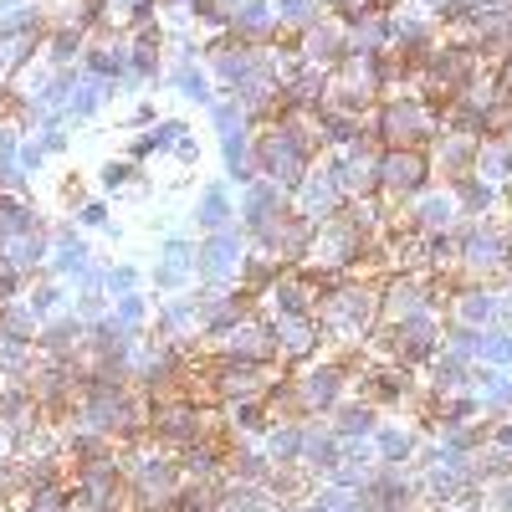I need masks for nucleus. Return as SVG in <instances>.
Masks as SVG:
<instances>
[{
	"mask_svg": "<svg viewBox=\"0 0 512 512\" xmlns=\"http://www.w3.org/2000/svg\"><path fill=\"white\" fill-rule=\"evenodd\" d=\"M364 139H379L384 149H425L436 139V113L425 98H390L364 118Z\"/></svg>",
	"mask_w": 512,
	"mask_h": 512,
	"instance_id": "1",
	"label": "nucleus"
},
{
	"mask_svg": "<svg viewBox=\"0 0 512 512\" xmlns=\"http://www.w3.org/2000/svg\"><path fill=\"white\" fill-rule=\"evenodd\" d=\"M456 262L477 282H497V277L512 272V236L492 231V221L466 226V231H456Z\"/></svg>",
	"mask_w": 512,
	"mask_h": 512,
	"instance_id": "2",
	"label": "nucleus"
},
{
	"mask_svg": "<svg viewBox=\"0 0 512 512\" xmlns=\"http://www.w3.org/2000/svg\"><path fill=\"white\" fill-rule=\"evenodd\" d=\"M390 359L400 364V369H415V364H425V359H436L441 354V318H436V308L425 303V308H415L410 318H400V323H390Z\"/></svg>",
	"mask_w": 512,
	"mask_h": 512,
	"instance_id": "3",
	"label": "nucleus"
},
{
	"mask_svg": "<svg viewBox=\"0 0 512 512\" xmlns=\"http://www.w3.org/2000/svg\"><path fill=\"white\" fill-rule=\"evenodd\" d=\"M282 216H287V190L272 185V180H251L246 185V200L236 205V231H246L251 241H262Z\"/></svg>",
	"mask_w": 512,
	"mask_h": 512,
	"instance_id": "4",
	"label": "nucleus"
},
{
	"mask_svg": "<svg viewBox=\"0 0 512 512\" xmlns=\"http://www.w3.org/2000/svg\"><path fill=\"white\" fill-rule=\"evenodd\" d=\"M425 180H431L425 149H384L379 154V190L390 200H410L415 190H425Z\"/></svg>",
	"mask_w": 512,
	"mask_h": 512,
	"instance_id": "5",
	"label": "nucleus"
},
{
	"mask_svg": "<svg viewBox=\"0 0 512 512\" xmlns=\"http://www.w3.org/2000/svg\"><path fill=\"white\" fill-rule=\"evenodd\" d=\"M297 195V216L303 221H328L333 210H344L349 205V195H344V185H338V175H333V164H313L308 175H303V185L292 190Z\"/></svg>",
	"mask_w": 512,
	"mask_h": 512,
	"instance_id": "6",
	"label": "nucleus"
},
{
	"mask_svg": "<svg viewBox=\"0 0 512 512\" xmlns=\"http://www.w3.org/2000/svg\"><path fill=\"white\" fill-rule=\"evenodd\" d=\"M297 47H303V62H313V67H344L349 62V21L344 16H318L303 36H297Z\"/></svg>",
	"mask_w": 512,
	"mask_h": 512,
	"instance_id": "7",
	"label": "nucleus"
},
{
	"mask_svg": "<svg viewBox=\"0 0 512 512\" xmlns=\"http://www.w3.org/2000/svg\"><path fill=\"white\" fill-rule=\"evenodd\" d=\"M477 134H466V128H446V134L431 139V175H446L451 185L472 180L477 169Z\"/></svg>",
	"mask_w": 512,
	"mask_h": 512,
	"instance_id": "8",
	"label": "nucleus"
},
{
	"mask_svg": "<svg viewBox=\"0 0 512 512\" xmlns=\"http://www.w3.org/2000/svg\"><path fill=\"white\" fill-rule=\"evenodd\" d=\"M410 226L420 231V236H451L456 226H461V200H456V190H415L410 195Z\"/></svg>",
	"mask_w": 512,
	"mask_h": 512,
	"instance_id": "9",
	"label": "nucleus"
},
{
	"mask_svg": "<svg viewBox=\"0 0 512 512\" xmlns=\"http://www.w3.org/2000/svg\"><path fill=\"white\" fill-rule=\"evenodd\" d=\"M195 272L205 282H231L241 277V231H210L200 246H195Z\"/></svg>",
	"mask_w": 512,
	"mask_h": 512,
	"instance_id": "10",
	"label": "nucleus"
},
{
	"mask_svg": "<svg viewBox=\"0 0 512 512\" xmlns=\"http://www.w3.org/2000/svg\"><path fill=\"white\" fill-rule=\"evenodd\" d=\"M226 31H231V41H241V47H267V41L277 36V6L272 0H241V6L226 16Z\"/></svg>",
	"mask_w": 512,
	"mask_h": 512,
	"instance_id": "11",
	"label": "nucleus"
},
{
	"mask_svg": "<svg viewBox=\"0 0 512 512\" xmlns=\"http://www.w3.org/2000/svg\"><path fill=\"white\" fill-rule=\"evenodd\" d=\"M369 446H374L379 466H410V461L420 456V436L410 431V425H400V420H390V425H374Z\"/></svg>",
	"mask_w": 512,
	"mask_h": 512,
	"instance_id": "12",
	"label": "nucleus"
},
{
	"mask_svg": "<svg viewBox=\"0 0 512 512\" xmlns=\"http://www.w3.org/2000/svg\"><path fill=\"white\" fill-rule=\"evenodd\" d=\"M415 308H425V277H390L379 287V318H390V323H400V318H410Z\"/></svg>",
	"mask_w": 512,
	"mask_h": 512,
	"instance_id": "13",
	"label": "nucleus"
},
{
	"mask_svg": "<svg viewBox=\"0 0 512 512\" xmlns=\"http://www.w3.org/2000/svg\"><path fill=\"white\" fill-rule=\"evenodd\" d=\"M472 180L492 185V190H507L512 185V139L492 134L477 144V169H472Z\"/></svg>",
	"mask_w": 512,
	"mask_h": 512,
	"instance_id": "14",
	"label": "nucleus"
},
{
	"mask_svg": "<svg viewBox=\"0 0 512 512\" xmlns=\"http://www.w3.org/2000/svg\"><path fill=\"white\" fill-rule=\"evenodd\" d=\"M374 425H379V410H374L369 400H344V405L328 415V431H333L338 441H369Z\"/></svg>",
	"mask_w": 512,
	"mask_h": 512,
	"instance_id": "15",
	"label": "nucleus"
},
{
	"mask_svg": "<svg viewBox=\"0 0 512 512\" xmlns=\"http://www.w3.org/2000/svg\"><path fill=\"white\" fill-rule=\"evenodd\" d=\"M195 226L210 231H236V200L226 195V185H205V195L195 200Z\"/></svg>",
	"mask_w": 512,
	"mask_h": 512,
	"instance_id": "16",
	"label": "nucleus"
},
{
	"mask_svg": "<svg viewBox=\"0 0 512 512\" xmlns=\"http://www.w3.org/2000/svg\"><path fill=\"white\" fill-rule=\"evenodd\" d=\"M190 277H195V246H190L185 236L164 241V251H159V287L180 292V287H185Z\"/></svg>",
	"mask_w": 512,
	"mask_h": 512,
	"instance_id": "17",
	"label": "nucleus"
},
{
	"mask_svg": "<svg viewBox=\"0 0 512 512\" xmlns=\"http://www.w3.org/2000/svg\"><path fill=\"white\" fill-rule=\"evenodd\" d=\"M303 431H308V420H272L267 425V456L272 466H297V456H303Z\"/></svg>",
	"mask_w": 512,
	"mask_h": 512,
	"instance_id": "18",
	"label": "nucleus"
},
{
	"mask_svg": "<svg viewBox=\"0 0 512 512\" xmlns=\"http://www.w3.org/2000/svg\"><path fill=\"white\" fill-rule=\"evenodd\" d=\"M221 154H226V175H231L236 185L262 180V175H256V144H251V128H241V134H221Z\"/></svg>",
	"mask_w": 512,
	"mask_h": 512,
	"instance_id": "19",
	"label": "nucleus"
},
{
	"mask_svg": "<svg viewBox=\"0 0 512 512\" xmlns=\"http://www.w3.org/2000/svg\"><path fill=\"white\" fill-rule=\"evenodd\" d=\"M169 77H175V88L190 98V103H216V93H210V77H205V67L195 62V52L190 47H180V57H175V67H169Z\"/></svg>",
	"mask_w": 512,
	"mask_h": 512,
	"instance_id": "20",
	"label": "nucleus"
},
{
	"mask_svg": "<svg viewBox=\"0 0 512 512\" xmlns=\"http://www.w3.org/2000/svg\"><path fill=\"white\" fill-rule=\"evenodd\" d=\"M134 482L149 497H169V487H175V461H169V456H139L134 461Z\"/></svg>",
	"mask_w": 512,
	"mask_h": 512,
	"instance_id": "21",
	"label": "nucleus"
},
{
	"mask_svg": "<svg viewBox=\"0 0 512 512\" xmlns=\"http://www.w3.org/2000/svg\"><path fill=\"white\" fill-rule=\"evenodd\" d=\"M272 6H277V31H292V36H303L323 16V0H272Z\"/></svg>",
	"mask_w": 512,
	"mask_h": 512,
	"instance_id": "22",
	"label": "nucleus"
},
{
	"mask_svg": "<svg viewBox=\"0 0 512 512\" xmlns=\"http://www.w3.org/2000/svg\"><path fill=\"white\" fill-rule=\"evenodd\" d=\"M482 364L512 369V328H482Z\"/></svg>",
	"mask_w": 512,
	"mask_h": 512,
	"instance_id": "23",
	"label": "nucleus"
},
{
	"mask_svg": "<svg viewBox=\"0 0 512 512\" xmlns=\"http://www.w3.org/2000/svg\"><path fill=\"white\" fill-rule=\"evenodd\" d=\"M31 231H36L31 210H26V205H16V200H0V236L16 241V236H31Z\"/></svg>",
	"mask_w": 512,
	"mask_h": 512,
	"instance_id": "24",
	"label": "nucleus"
},
{
	"mask_svg": "<svg viewBox=\"0 0 512 512\" xmlns=\"http://www.w3.org/2000/svg\"><path fill=\"white\" fill-rule=\"evenodd\" d=\"M190 323H200V308H195V297H175L164 313H159V328L164 333H180V328H190Z\"/></svg>",
	"mask_w": 512,
	"mask_h": 512,
	"instance_id": "25",
	"label": "nucleus"
},
{
	"mask_svg": "<svg viewBox=\"0 0 512 512\" xmlns=\"http://www.w3.org/2000/svg\"><path fill=\"white\" fill-rule=\"evenodd\" d=\"M77 333H82V323H77V318H62V323H52L47 333H41V344H47L52 354H67V349L77 344Z\"/></svg>",
	"mask_w": 512,
	"mask_h": 512,
	"instance_id": "26",
	"label": "nucleus"
},
{
	"mask_svg": "<svg viewBox=\"0 0 512 512\" xmlns=\"http://www.w3.org/2000/svg\"><path fill=\"white\" fill-rule=\"evenodd\" d=\"M57 272H88V246L72 241L67 231H62V246H57Z\"/></svg>",
	"mask_w": 512,
	"mask_h": 512,
	"instance_id": "27",
	"label": "nucleus"
},
{
	"mask_svg": "<svg viewBox=\"0 0 512 512\" xmlns=\"http://www.w3.org/2000/svg\"><path fill=\"white\" fill-rule=\"evenodd\" d=\"M113 318H118L123 328H139V323H144V297L123 292V297H118V308H113Z\"/></svg>",
	"mask_w": 512,
	"mask_h": 512,
	"instance_id": "28",
	"label": "nucleus"
},
{
	"mask_svg": "<svg viewBox=\"0 0 512 512\" xmlns=\"http://www.w3.org/2000/svg\"><path fill=\"white\" fill-rule=\"evenodd\" d=\"M57 297H62V292H57L52 282H41V287L31 292V313H41V318H47V313L57 308Z\"/></svg>",
	"mask_w": 512,
	"mask_h": 512,
	"instance_id": "29",
	"label": "nucleus"
},
{
	"mask_svg": "<svg viewBox=\"0 0 512 512\" xmlns=\"http://www.w3.org/2000/svg\"><path fill=\"white\" fill-rule=\"evenodd\" d=\"M98 98H103V88H98V82H88V88H82V93L72 98V113H82V118H88V113L98 108Z\"/></svg>",
	"mask_w": 512,
	"mask_h": 512,
	"instance_id": "30",
	"label": "nucleus"
},
{
	"mask_svg": "<svg viewBox=\"0 0 512 512\" xmlns=\"http://www.w3.org/2000/svg\"><path fill=\"white\" fill-rule=\"evenodd\" d=\"M134 282H139V272H134V267H113V272H108V287H113V292H128Z\"/></svg>",
	"mask_w": 512,
	"mask_h": 512,
	"instance_id": "31",
	"label": "nucleus"
},
{
	"mask_svg": "<svg viewBox=\"0 0 512 512\" xmlns=\"http://www.w3.org/2000/svg\"><path fill=\"white\" fill-rule=\"evenodd\" d=\"M31 502H36L31 512H62V497H57V492H36Z\"/></svg>",
	"mask_w": 512,
	"mask_h": 512,
	"instance_id": "32",
	"label": "nucleus"
},
{
	"mask_svg": "<svg viewBox=\"0 0 512 512\" xmlns=\"http://www.w3.org/2000/svg\"><path fill=\"white\" fill-rule=\"evenodd\" d=\"M77 221H82V226H103L108 210H103V205H88V210H77Z\"/></svg>",
	"mask_w": 512,
	"mask_h": 512,
	"instance_id": "33",
	"label": "nucleus"
},
{
	"mask_svg": "<svg viewBox=\"0 0 512 512\" xmlns=\"http://www.w3.org/2000/svg\"><path fill=\"white\" fill-rule=\"evenodd\" d=\"M128 175H134V169H128V164H108V169H103V180H108L113 190H118V185H123Z\"/></svg>",
	"mask_w": 512,
	"mask_h": 512,
	"instance_id": "34",
	"label": "nucleus"
},
{
	"mask_svg": "<svg viewBox=\"0 0 512 512\" xmlns=\"http://www.w3.org/2000/svg\"><path fill=\"white\" fill-rule=\"evenodd\" d=\"M21 164H26V169H36V164H41V144H31V149H21Z\"/></svg>",
	"mask_w": 512,
	"mask_h": 512,
	"instance_id": "35",
	"label": "nucleus"
},
{
	"mask_svg": "<svg viewBox=\"0 0 512 512\" xmlns=\"http://www.w3.org/2000/svg\"><path fill=\"white\" fill-rule=\"evenodd\" d=\"M507 277H512V272H507Z\"/></svg>",
	"mask_w": 512,
	"mask_h": 512,
	"instance_id": "36",
	"label": "nucleus"
}]
</instances>
